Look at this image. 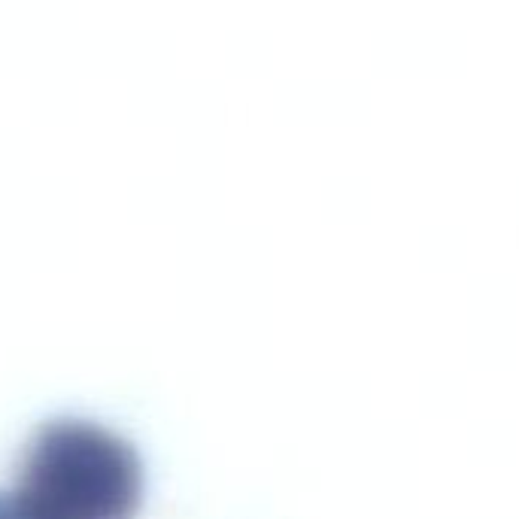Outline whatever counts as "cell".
Returning <instances> with one entry per match:
<instances>
[{
    "instance_id": "1",
    "label": "cell",
    "mask_w": 519,
    "mask_h": 519,
    "mask_svg": "<svg viewBox=\"0 0 519 519\" xmlns=\"http://www.w3.org/2000/svg\"><path fill=\"white\" fill-rule=\"evenodd\" d=\"M13 495L31 519H134L143 462L104 425L52 419L27 441Z\"/></svg>"
},
{
    "instance_id": "2",
    "label": "cell",
    "mask_w": 519,
    "mask_h": 519,
    "mask_svg": "<svg viewBox=\"0 0 519 519\" xmlns=\"http://www.w3.org/2000/svg\"><path fill=\"white\" fill-rule=\"evenodd\" d=\"M0 519H31L15 501L13 492H0Z\"/></svg>"
}]
</instances>
